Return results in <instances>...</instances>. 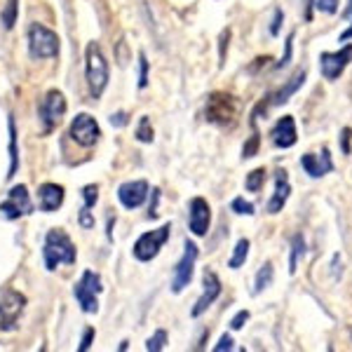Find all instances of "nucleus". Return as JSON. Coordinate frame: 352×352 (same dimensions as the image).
Masks as SVG:
<instances>
[{"mask_svg":"<svg viewBox=\"0 0 352 352\" xmlns=\"http://www.w3.org/2000/svg\"><path fill=\"white\" fill-rule=\"evenodd\" d=\"M43 256H45L47 270H56L59 265L76 263V247H73L71 237H68L64 230L54 228L47 232V237H45Z\"/></svg>","mask_w":352,"mask_h":352,"instance_id":"1","label":"nucleus"},{"mask_svg":"<svg viewBox=\"0 0 352 352\" xmlns=\"http://www.w3.org/2000/svg\"><path fill=\"white\" fill-rule=\"evenodd\" d=\"M85 76H87L89 94L99 99L109 85V64H106V56L96 43H89L87 52H85Z\"/></svg>","mask_w":352,"mask_h":352,"instance_id":"2","label":"nucleus"},{"mask_svg":"<svg viewBox=\"0 0 352 352\" xmlns=\"http://www.w3.org/2000/svg\"><path fill=\"white\" fill-rule=\"evenodd\" d=\"M237 113H240L237 99L232 94H223V92H214L207 99V106H204L207 122L219 124V127H232L237 120Z\"/></svg>","mask_w":352,"mask_h":352,"instance_id":"3","label":"nucleus"},{"mask_svg":"<svg viewBox=\"0 0 352 352\" xmlns=\"http://www.w3.org/2000/svg\"><path fill=\"white\" fill-rule=\"evenodd\" d=\"M28 54L33 59H52L59 54V36L43 24H33L28 28Z\"/></svg>","mask_w":352,"mask_h":352,"instance_id":"4","label":"nucleus"},{"mask_svg":"<svg viewBox=\"0 0 352 352\" xmlns=\"http://www.w3.org/2000/svg\"><path fill=\"white\" fill-rule=\"evenodd\" d=\"M101 292H104L101 277L96 275V272L87 270V272H82L80 282H78L76 289H73V296H76V300L80 303V308L85 312H96L99 310V294Z\"/></svg>","mask_w":352,"mask_h":352,"instance_id":"5","label":"nucleus"},{"mask_svg":"<svg viewBox=\"0 0 352 352\" xmlns=\"http://www.w3.org/2000/svg\"><path fill=\"white\" fill-rule=\"evenodd\" d=\"M169 235H172V226L169 223L160 226L157 230L144 232L134 244V256L139 261H144V263H148V261H153L160 254V249L164 247V242L169 240Z\"/></svg>","mask_w":352,"mask_h":352,"instance_id":"6","label":"nucleus"},{"mask_svg":"<svg viewBox=\"0 0 352 352\" xmlns=\"http://www.w3.org/2000/svg\"><path fill=\"white\" fill-rule=\"evenodd\" d=\"M352 61V43H348L345 47H340L338 52H322L320 54V68L324 80L333 82L343 76V71L348 68Z\"/></svg>","mask_w":352,"mask_h":352,"instance_id":"7","label":"nucleus"},{"mask_svg":"<svg viewBox=\"0 0 352 352\" xmlns=\"http://www.w3.org/2000/svg\"><path fill=\"white\" fill-rule=\"evenodd\" d=\"M186 252H184V258L176 263L174 268V277H172V292L174 294H181L186 287L190 285L192 280V272H195V261H197V247L195 242H188L186 240Z\"/></svg>","mask_w":352,"mask_h":352,"instance_id":"8","label":"nucleus"},{"mask_svg":"<svg viewBox=\"0 0 352 352\" xmlns=\"http://www.w3.org/2000/svg\"><path fill=\"white\" fill-rule=\"evenodd\" d=\"M64 116H66V96L59 89H52V92H47V96H45L41 104V120L45 132L54 129Z\"/></svg>","mask_w":352,"mask_h":352,"instance_id":"9","label":"nucleus"},{"mask_svg":"<svg viewBox=\"0 0 352 352\" xmlns=\"http://www.w3.org/2000/svg\"><path fill=\"white\" fill-rule=\"evenodd\" d=\"M31 209H33V204H31V197H28V188L26 186H14V188L8 192V200L0 204V217L14 221L19 217H26Z\"/></svg>","mask_w":352,"mask_h":352,"instance_id":"10","label":"nucleus"},{"mask_svg":"<svg viewBox=\"0 0 352 352\" xmlns=\"http://www.w3.org/2000/svg\"><path fill=\"white\" fill-rule=\"evenodd\" d=\"M99 136H101L99 122H96L92 116H87V113L76 116V120L71 122V139L76 141V144L85 146V148L94 146L96 141H99Z\"/></svg>","mask_w":352,"mask_h":352,"instance_id":"11","label":"nucleus"},{"mask_svg":"<svg viewBox=\"0 0 352 352\" xmlns=\"http://www.w3.org/2000/svg\"><path fill=\"white\" fill-rule=\"evenodd\" d=\"M188 226H190V232L197 237L207 235L209 230V223H212V209L204 197H192L190 200V207H188Z\"/></svg>","mask_w":352,"mask_h":352,"instance_id":"12","label":"nucleus"},{"mask_svg":"<svg viewBox=\"0 0 352 352\" xmlns=\"http://www.w3.org/2000/svg\"><path fill=\"white\" fill-rule=\"evenodd\" d=\"M26 298L16 292H8L3 298H0V322H3L5 329H12L14 322L19 320V315L24 312Z\"/></svg>","mask_w":352,"mask_h":352,"instance_id":"13","label":"nucleus"},{"mask_svg":"<svg viewBox=\"0 0 352 352\" xmlns=\"http://www.w3.org/2000/svg\"><path fill=\"white\" fill-rule=\"evenodd\" d=\"M148 197V184L146 181H127L118 188V200L124 209H136Z\"/></svg>","mask_w":352,"mask_h":352,"instance_id":"14","label":"nucleus"},{"mask_svg":"<svg viewBox=\"0 0 352 352\" xmlns=\"http://www.w3.org/2000/svg\"><path fill=\"white\" fill-rule=\"evenodd\" d=\"M270 139L277 148H292V146L298 141V132H296V122H294V118L282 116L275 127H272Z\"/></svg>","mask_w":352,"mask_h":352,"instance_id":"15","label":"nucleus"},{"mask_svg":"<svg viewBox=\"0 0 352 352\" xmlns=\"http://www.w3.org/2000/svg\"><path fill=\"white\" fill-rule=\"evenodd\" d=\"M300 167H303L305 174L312 176V179H320V176L329 174L333 169L329 148H322V153H305V155L300 157Z\"/></svg>","mask_w":352,"mask_h":352,"instance_id":"16","label":"nucleus"},{"mask_svg":"<svg viewBox=\"0 0 352 352\" xmlns=\"http://www.w3.org/2000/svg\"><path fill=\"white\" fill-rule=\"evenodd\" d=\"M204 289H202V296L197 298V303H195V308H192V317H200L204 310L209 308V305L214 303L219 296H221V280L217 277V272H212V270H207L204 272Z\"/></svg>","mask_w":352,"mask_h":352,"instance_id":"17","label":"nucleus"},{"mask_svg":"<svg viewBox=\"0 0 352 352\" xmlns=\"http://www.w3.org/2000/svg\"><path fill=\"white\" fill-rule=\"evenodd\" d=\"M289 192H292V184H289V176L285 169H280L275 176V192H272L270 202H268V214H280L285 209V204L289 200Z\"/></svg>","mask_w":352,"mask_h":352,"instance_id":"18","label":"nucleus"},{"mask_svg":"<svg viewBox=\"0 0 352 352\" xmlns=\"http://www.w3.org/2000/svg\"><path fill=\"white\" fill-rule=\"evenodd\" d=\"M64 202V188L56 184H45L41 186V192H38V204H41L43 212H56Z\"/></svg>","mask_w":352,"mask_h":352,"instance_id":"19","label":"nucleus"},{"mask_svg":"<svg viewBox=\"0 0 352 352\" xmlns=\"http://www.w3.org/2000/svg\"><path fill=\"white\" fill-rule=\"evenodd\" d=\"M305 82V71H298V73H294V78L289 80L287 85H285V89H280L277 94H272V96H268V106H265V111L270 109V106H280V104H287L289 101V96H292L296 89L300 87V85Z\"/></svg>","mask_w":352,"mask_h":352,"instance_id":"20","label":"nucleus"},{"mask_svg":"<svg viewBox=\"0 0 352 352\" xmlns=\"http://www.w3.org/2000/svg\"><path fill=\"white\" fill-rule=\"evenodd\" d=\"M247 256H249V240H247V237H242V240H237L235 249H232V256L228 261V265H230L232 270L242 268L244 261H247Z\"/></svg>","mask_w":352,"mask_h":352,"instance_id":"21","label":"nucleus"},{"mask_svg":"<svg viewBox=\"0 0 352 352\" xmlns=\"http://www.w3.org/2000/svg\"><path fill=\"white\" fill-rule=\"evenodd\" d=\"M272 275H275V270H272V263H263V268L256 272V280H254V294H261L263 289H268L272 285Z\"/></svg>","mask_w":352,"mask_h":352,"instance_id":"22","label":"nucleus"},{"mask_svg":"<svg viewBox=\"0 0 352 352\" xmlns=\"http://www.w3.org/2000/svg\"><path fill=\"white\" fill-rule=\"evenodd\" d=\"M263 184H265V169L258 167V169H254V172H249L247 181H244V188L249 192H258L263 188Z\"/></svg>","mask_w":352,"mask_h":352,"instance_id":"23","label":"nucleus"},{"mask_svg":"<svg viewBox=\"0 0 352 352\" xmlns=\"http://www.w3.org/2000/svg\"><path fill=\"white\" fill-rule=\"evenodd\" d=\"M303 256V237L300 235H296L292 240V261H289V272H296V268H298V258Z\"/></svg>","mask_w":352,"mask_h":352,"instance_id":"24","label":"nucleus"},{"mask_svg":"<svg viewBox=\"0 0 352 352\" xmlns=\"http://www.w3.org/2000/svg\"><path fill=\"white\" fill-rule=\"evenodd\" d=\"M136 139L144 141V144H151V141H153V127H151V120L146 116L139 120V127H136Z\"/></svg>","mask_w":352,"mask_h":352,"instance_id":"25","label":"nucleus"},{"mask_svg":"<svg viewBox=\"0 0 352 352\" xmlns=\"http://www.w3.org/2000/svg\"><path fill=\"white\" fill-rule=\"evenodd\" d=\"M19 0H8V8L3 10V26L12 28L16 24V8H19Z\"/></svg>","mask_w":352,"mask_h":352,"instance_id":"26","label":"nucleus"},{"mask_svg":"<svg viewBox=\"0 0 352 352\" xmlns=\"http://www.w3.org/2000/svg\"><path fill=\"white\" fill-rule=\"evenodd\" d=\"M164 343H167V331H155L153 336L146 340V350H151V352H160L164 348Z\"/></svg>","mask_w":352,"mask_h":352,"instance_id":"27","label":"nucleus"},{"mask_svg":"<svg viewBox=\"0 0 352 352\" xmlns=\"http://www.w3.org/2000/svg\"><path fill=\"white\" fill-rule=\"evenodd\" d=\"M10 153H12V164H10V174H8V176H14V172H16V164H19V160H16V134H14V120H10Z\"/></svg>","mask_w":352,"mask_h":352,"instance_id":"28","label":"nucleus"},{"mask_svg":"<svg viewBox=\"0 0 352 352\" xmlns=\"http://www.w3.org/2000/svg\"><path fill=\"white\" fill-rule=\"evenodd\" d=\"M82 200H85V207L92 209L96 204V200H99V188H96V186H85V188H82Z\"/></svg>","mask_w":352,"mask_h":352,"instance_id":"29","label":"nucleus"},{"mask_svg":"<svg viewBox=\"0 0 352 352\" xmlns=\"http://www.w3.org/2000/svg\"><path fill=\"white\" fill-rule=\"evenodd\" d=\"M232 212L247 214V217H252V214H254V204L247 202L244 197H235V200H232Z\"/></svg>","mask_w":352,"mask_h":352,"instance_id":"30","label":"nucleus"},{"mask_svg":"<svg viewBox=\"0 0 352 352\" xmlns=\"http://www.w3.org/2000/svg\"><path fill=\"white\" fill-rule=\"evenodd\" d=\"M315 8L324 14H336L338 12V0H315Z\"/></svg>","mask_w":352,"mask_h":352,"instance_id":"31","label":"nucleus"},{"mask_svg":"<svg viewBox=\"0 0 352 352\" xmlns=\"http://www.w3.org/2000/svg\"><path fill=\"white\" fill-rule=\"evenodd\" d=\"M78 221H80V226H82L85 230L94 228V217H92V212H89V207L80 209V217H78Z\"/></svg>","mask_w":352,"mask_h":352,"instance_id":"32","label":"nucleus"},{"mask_svg":"<svg viewBox=\"0 0 352 352\" xmlns=\"http://www.w3.org/2000/svg\"><path fill=\"white\" fill-rule=\"evenodd\" d=\"M139 61H141V78H139V87L144 89L148 85V61H146V54H139Z\"/></svg>","mask_w":352,"mask_h":352,"instance_id":"33","label":"nucleus"},{"mask_svg":"<svg viewBox=\"0 0 352 352\" xmlns=\"http://www.w3.org/2000/svg\"><path fill=\"white\" fill-rule=\"evenodd\" d=\"M256 148H258V134L254 132L252 141H249V144L242 148V155H244V157H254V153H256Z\"/></svg>","mask_w":352,"mask_h":352,"instance_id":"34","label":"nucleus"},{"mask_svg":"<svg viewBox=\"0 0 352 352\" xmlns=\"http://www.w3.org/2000/svg\"><path fill=\"white\" fill-rule=\"evenodd\" d=\"M247 320H249V312H247V310H240V312H237V315L230 320V327H232V329H242V327H244V322H247Z\"/></svg>","mask_w":352,"mask_h":352,"instance_id":"35","label":"nucleus"},{"mask_svg":"<svg viewBox=\"0 0 352 352\" xmlns=\"http://www.w3.org/2000/svg\"><path fill=\"white\" fill-rule=\"evenodd\" d=\"M235 345H232V338L230 336H221L219 340V345L214 348V352H223V350H232Z\"/></svg>","mask_w":352,"mask_h":352,"instance_id":"36","label":"nucleus"},{"mask_svg":"<svg viewBox=\"0 0 352 352\" xmlns=\"http://www.w3.org/2000/svg\"><path fill=\"white\" fill-rule=\"evenodd\" d=\"M285 19V14H282V10H275V21H272L270 26V33L272 36H280V21Z\"/></svg>","mask_w":352,"mask_h":352,"instance_id":"37","label":"nucleus"},{"mask_svg":"<svg viewBox=\"0 0 352 352\" xmlns=\"http://www.w3.org/2000/svg\"><path fill=\"white\" fill-rule=\"evenodd\" d=\"M92 338H94V329L89 327L87 331H85V336H82V343H80V350H89V345H92Z\"/></svg>","mask_w":352,"mask_h":352,"instance_id":"38","label":"nucleus"},{"mask_svg":"<svg viewBox=\"0 0 352 352\" xmlns=\"http://www.w3.org/2000/svg\"><path fill=\"white\" fill-rule=\"evenodd\" d=\"M350 136H352V129L345 127L343 129V153L345 155H350Z\"/></svg>","mask_w":352,"mask_h":352,"instance_id":"39","label":"nucleus"},{"mask_svg":"<svg viewBox=\"0 0 352 352\" xmlns=\"http://www.w3.org/2000/svg\"><path fill=\"white\" fill-rule=\"evenodd\" d=\"M124 122H127V116H124V113H113L111 116V124H116V127H122Z\"/></svg>","mask_w":352,"mask_h":352,"instance_id":"40","label":"nucleus"},{"mask_svg":"<svg viewBox=\"0 0 352 352\" xmlns=\"http://www.w3.org/2000/svg\"><path fill=\"white\" fill-rule=\"evenodd\" d=\"M153 197H155V202H157V197H160V190H153ZM148 217H151V219H155V217H157V207H155V204H153V207L148 209Z\"/></svg>","mask_w":352,"mask_h":352,"instance_id":"41","label":"nucleus"},{"mask_svg":"<svg viewBox=\"0 0 352 352\" xmlns=\"http://www.w3.org/2000/svg\"><path fill=\"white\" fill-rule=\"evenodd\" d=\"M350 38H352V24H350L348 28H345L343 33H340V41H343V43H345V41H350Z\"/></svg>","mask_w":352,"mask_h":352,"instance_id":"42","label":"nucleus"},{"mask_svg":"<svg viewBox=\"0 0 352 352\" xmlns=\"http://www.w3.org/2000/svg\"><path fill=\"white\" fill-rule=\"evenodd\" d=\"M350 14H352V0H348V8L343 10V16H345V19H348Z\"/></svg>","mask_w":352,"mask_h":352,"instance_id":"43","label":"nucleus"},{"mask_svg":"<svg viewBox=\"0 0 352 352\" xmlns=\"http://www.w3.org/2000/svg\"><path fill=\"white\" fill-rule=\"evenodd\" d=\"M312 8H315V0H308V19L312 16Z\"/></svg>","mask_w":352,"mask_h":352,"instance_id":"44","label":"nucleus"}]
</instances>
